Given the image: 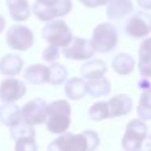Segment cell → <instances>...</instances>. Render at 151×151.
<instances>
[{"label": "cell", "instance_id": "1", "mask_svg": "<svg viewBox=\"0 0 151 151\" xmlns=\"http://www.w3.org/2000/svg\"><path fill=\"white\" fill-rule=\"evenodd\" d=\"M99 146V137L96 131L85 130L80 134L63 133L58 138L52 141L48 150L57 151H86L96 150Z\"/></svg>", "mask_w": 151, "mask_h": 151}, {"label": "cell", "instance_id": "2", "mask_svg": "<svg viewBox=\"0 0 151 151\" xmlns=\"http://www.w3.org/2000/svg\"><path fill=\"white\" fill-rule=\"evenodd\" d=\"M72 107L65 99H57L47 106V130L52 134H63L70 126Z\"/></svg>", "mask_w": 151, "mask_h": 151}, {"label": "cell", "instance_id": "3", "mask_svg": "<svg viewBox=\"0 0 151 151\" xmlns=\"http://www.w3.org/2000/svg\"><path fill=\"white\" fill-rule=\"evenodd\" d=\"M94 50L99 53H109L118 44V32L111 23H101L94 28L90 40Z\"/></svg>", "mask_w": 151, "mask_h": 151}, {"label": "cell", "instance_id": "4", "mask_svg": "<svg viewBox=\"0 0 151 151\" xmlns=\"http://www.w3.org/2000/svg\"><path fill=\"white\" fill-rule=\"evenodd\" d=\"M42 39L48 44L56 45L58 48H64L72 41L73 33L69 25L64 20L55 19V20L47 21L45 27L42 28Z\"/></svg>", "mask_w": 151, "mask_h": 151}, {"label": "cell", "instance_id": "5", "mask_svg": "<svg viewBox=\"0 0 151 151\" xmlns=\"http://www.w3.org/2000/svg\"><path fill=\"white\" fill-rule=\"evenodd\" d=\"M9 134L15 141V150L17 151H36V131L33 126L24 122L23 119L15 126L9 127Z\"/></svg>", "mask_w": 151, "mask_h": 151}, {"label": "cell", "instance_id": "6", "mask_svg": "<svg viewBox=\"0 0 151 151\" xmlns=\"http://www.w3.org/2000/svg\"><path fill=\"white\" fill-rule=\"evenodd\" d=\"M149 134V127L142 119H133L127 123L122 137V147L125 150H141L145 138Z\"/></svg>", "mask_w": 151, "mask_h": 151}, {"label": "cell", "instance_id": "7", "mask_svg": "<svg viewBox=\"0 0 151 151\" xmlns=\"http://www.w3.org/2000/svg\"><path fill=\"white\" fill-rule=\"evenodd\" d=\"M5 41H7V45L11 49L19 50V52H25L33 45L35 36L33 32L28 27L21 25V24H15L8 29Z\"/></svg>", "mask_w": 151, "mask_h": 151}, {"label": "cell", "instance_id": "8", "mask_svg": "<svg viewBox=\"0 0 151 151\" xmlns=\"http://www.w3.org/2000/svg\"><path fill=\"white\" fill-rule=\"evenodd\" d=\"M72 8H73L72 0H60L53 5H42L36 1L32 7V11L39 20L47 23V21L66 16L72 11Z\"/></svg>", "mask_w": 151, "mask_h": 151}, {"label": "cell", "instance_id": "9", "mask_svg": "<svg viewBox=\"0 0 151 151\" xmlns=\"http://www.w3.org/2000/svg\"><path fill=\"white\" fill-rule=\"evenodd\" d=\"M126 33L134 39H143L151 33V16L145 11H138L127 19L125 25Z\"/></svg>", "mask_w": 151, "mask_h": 151}, {"label": "cell", "instance_id": "10", "mask_svg": "<svg viewBox=\"0 0 151 151\" xmlns=\"http://www.w3.org/2000/svg\"><path fill=\"white\" fill-rule=\"evenodd\" d=\"M47 106L48 104L42 98H33L24 104L21 109V119L29 125H41L47 118Z\"/></svg>", "mask_w": 151, "mask_h": 151}, {"label": "cell", "instance_id": "11", "mask_svg": "<svg viewBox=\"0 0 151 151\" xmlns=\"http://www.w3.org/2000/svg\"><path fill=\"white\" fill-rule=\"evenodd\" d=\"M63 53L68 60H89L96 53L89 40L82 37H73L66 47L63 48Z\"/></svg>", "mask_w": 151, "mask_h": 151}, {"label": "cell", "instance_id": "12", "mask_svg": "<svg viewBox=\"0 0 151 151\" xmlns=\"http://www.w3.org/2000/svg\"><path fill=\"white\" fill-rule=\"evenodd\" d=\"M27 94V86L17 78H5L0 82V99L3 102H16Z\"/></svg>", "mask_w": 151, "mask_h": 151}, {"label": "cell", "instance_id": "13", "mask_svg": "<svg viewBox=\"0 0 151 151\" xmlns=\"http://www.w3.org/2000/svg\"><path fill=\"white\" fill-rule=\"evenodd\" d=\"M138 88L142 90L139 105L137 107L139 119L142 121H151V80L142 77L138 82Z\"/></svg>", "mask_w": 151, "mask_h": 151}, {"label": "cell", "instance_id": "14", "mask_svg": "<svg viewBox=\"0 0 151 151\" xmlns=\"http://www.w3.org/2000/svg\"><path fill=\"white\" fill-rule=\"evenodd\" d=\"M106 102L107 107H109L110 118L123 117V115H127L133 110V101L127 94H117Z\"/></svg>", "mask_w": 151, "mask_h": 151}, {"label": "cell", "instance_id": "15", "mask_svg": "<svg viewBox=\"0 0 151 151\" xmlns=\"http://www.w3.org/2000/svg\"><path fill=\"white\" fill-rule=\"evenodd\" d=\"M134 4L131 0H109L106 8V16L110 21L121 20L133 13Z\"/></svg>", "mask_w": 151, "mask_h": 151}, {"label": "cell", "instance_id": "16", "mask_svg": "<svg viewBox=\"0 0 151 151\" xmlns=\"http://www.w3.org/2000/svg\"><path fill=\"white\" fill-rule=\"evenodd\" d=\"M23 66L24 61L19 55L8 53L0 58V73L3 76H8V77L17 76L19 73H21Z\"/></svg>", "mask_w": 151, "mask_h": 151}, {"label": "cell", "instance_id": "17", "mask_svg": "<svg viewBox=\"0 0 151 151\" xmlns=\"http://www.w3.org/2000/svg\"><path fill=\"white\" fill-rule=\"evenodd\" d=\"M24 78L31 85H42L49 81V66L42 64H33L24 72Z\"/></svg>", "mask_w": 151, "mask_h": 151}, {"label": "cell", "instance_id": "18", "mask_svg": "<svg viewBox=\"0 0 151 151\" xmlns=\"http://www.w3.org/2000/svg\"><path fill=\"white\" fill-rule=\"evenodd\" d=\"M107 64L104 60H89L81 66L80 73L83 80H97L106 74Z\"/></svg>", "mask_w": 151, "mask_h": 151}, {"label": "cell", "instance_id": "19", "mask_svg": "<svg viewBox=\"0 0 151 151\" xmlns=\"http://www.w3.org/2000/svg\"><path fill=\"white\" fill-rule=\"evenodd\" d=\"M21 121V109L15 102H4L0 106V122L4 126L12 127Z\"/></svg>", "mask_w": 151, "mask_h": 151}, {"label": "cell", "instance_id": "20", "mask_svg": "<svg viewBox=\"0 0 151 151\" xmlns=\"http://www.w3.org/2000/svg\"><path fill=\"white\" fill-rule=\"evenodd\" d=\"M64 91H65V96L69 99H74V101L82 99L88 94L86 93V81L80 77L69 78L65 81Z\"/></svg>", "mask_w": 151, "mask_h": 151}, {"label": "cell", "instance_id": "21", "mask_svg": "<svg viewBox=\"0 0 151 151\" xmlns=\"http://www.w3.org/2000/svg\"><path fill=\"white\" fill-rule=\"evenodd\" d=\"M9 16L15 21H25L31 16V7L28 0H7Z\"/></svg>", "mask_w": 151, "mask_h": 151}, {"label": "cell", "instance_id": "22", "mask_svg": "<svg viewBox=\"0 0 151 151\" xmlns=\"http://www.w3.org/2000/svg\"><path fill=\"white\" fill-rule=\"evenodd\" d=\"M111 91V83L107 78L101 77L97 80H88L86 82V93L94 98L106 97Z\"/></svg>", "mask_w": 151, "mask_h": 151}, {"label": "cell", "instance_id": "23", "mask_svg": "<svg viewBox=\"0 0 151 151\" xmlns=\"http://www.w3.org/2000/svg\"><path fill=\"white\" fill-rule=\"evenodd\" d=\"M111 66L118 74L127 76L135 68V61H134L133 56L129 55V53H119L113 58Z\"/></svg>", "mask_w": 151, "mask_h": 151}, {"label": "cell", "instance_id": "24", "mask_svg": "<svg viewBox=\"0 0 151 151\" xmlns=\"http://www.w3.org/2000/svg\"><path fill=\"white\" fill-rule=\"evenodd\" d=\"M68 70L66 68L60 63H52L49 66V81L48 83L50 85H61L68 80Z\"/></svg>", "mask_w": 151, "mask_h": 151}, {"label": "cell", "instance_id": "25", "mask_svg": "<svg viewBox=\"0 0 151 151\" xmlns=\"http://www.w3.org/2000/svg\"><path fill=\"white\" fill-rule=\"evenodd\" d=\"M88 115L91 121H104L110 118L109 115V107H107V102L106 101H98L89 109Z\"/></svg>", "mask_w": 151, "mask_h": 151}, {"label": "cell", "instance_id": "26", "mask_svg": "<svg viewBox=\"0 0 151 151\" xmlns=\"http://www.w3.org/2000/svg\"><path fill=\"white\" fill-rule=\"evenodd\" d=\"M151 61V37H147L139 47V63Z\"/></svg>", "mask_w": 151, "mask_h": 151}, {"label": "cell", "instance_id": "27", "mask_svg": "<svg viewBox=\"0 0 151 151\" xmlns=\"http://www.w3.org/2000/svg\"><path fill=\"white\" fill-rule=\"evenodd\" d=\"M58 57H60V48L56 45L49 44V47L42 52V60L47 63H55Z\"/></svg>", "mask_w": 151, "mask_h": 151}, {"label": "cell", "instance_id": "28", "mask_svg": "<svg viewBox=\"0 0 151 151\" xmlns=\"http://www.w3.org/2000/svg\"><path fill=\"white\" fill-rule=\"evenodd\" d=\"M139 73L142 77L150 78L151 80V61H146V63H139L138 64Z\"/></svg>", "mask_w": 151, "mask_h": 151}, {"label": "cell", "instance_id": "29", "mask_svg": "<svg viewBox=\"0 0 151 151\" xmlns=\"http://www.w3.org/2000/svg\"><path fill=\"white\" fill-rule=\"evenodd\" d=\"M109 0H89L86 7L89 8H97V7H101V5H106Z\"/></svg>", "mask_w": 151, "mask_h": 151}, {"label": "cell", "instance_id": "30", "mask_svg": "<svg viewBox=\"0 0 151 151\" xmlns=\"http://www.w3.org/2000/svg\"><path fill=\"white\" fill-rule=\"evenodd\" d=\"M141 149H143V150H151V135L147 134V137L145 138V141H143V143H142Z\"/></svg>", "mask_w": 151, "mask_h": 151}, {"label": "cell", "instance_id": "31", "mask_svg": "<svg viewBox=\"0 0 151 151\" xmlns=\"http://www.w3.org/2000/svg\"><path fill=\"white\" fill-rule=\"evenodd\" d=\"M138 4L143 9H147V11L151 9V0H138Z\"/></svg>", "mask_w": 151, "mask_h": 151}, {"label": "cell", "instance_id": "32", "mask_svg": "<svg viewBox=\"0 0 151 151\" xmlns=\"http://www.w3.org/2000/svg\"><path fill=\"white\" fill-rule=\"evenodd\" d=\"M36 1L42 5H53V4H56V3H58L60 0H36Z\"/></svg>", "mask_w": 151, "mask_h": 151}, {"label": "cell", "instance_id": "33", "mask_svg": "<svg viewBox=\"0 0 151 151\" xmlns=\"http://www.w3.org/2000/svg\"><path fill=\"white\" fill-rule=\"evenodd\" d=\"M4 28H5V19L0 15V33L4 31Z\"/></svg>", "mask_w": 151, "mask_h": 151}, {"label": "cell", "instance_id": "34", "mask_svg": "<svg viewBox=\"0 0 151 151\" xmlns=\"http://www.w3.org/2000/svg\"><path fill=\"white\" fill-rule=\"evenodd\" d=\"M78 1H81L83 5H86V4H88V1H89V0H78Z\"/></svg>", "mask_w": 151, "mask_h": 151}]
</instances>
